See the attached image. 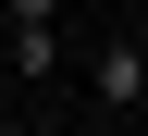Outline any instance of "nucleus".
Masks as SVG:
<instances>
[{
  "mask_svg": "<svg viewBox=\"0 0 148 136\" xmlns=\"http://www.w3.org/2000/svg\"><path fill=\"white\" fill-rule=\"evenodd\" d=\"M99 99H111V111L148 99V50H136V37H111V50H99Z\"/></svg>",
  "mask_w": 148,
  "mask_h": 136,
  "instance_id": "obj_1",
  "label": "nucleus"
},
{
  "mask_svg": "<svg viewBox=\"0 0 148 136\" xmlns=\"http://www.w3.org/2000/svg\"><path fill=\"white\" fill-rule=\"evenodd\" d=\"M49 12H62V0H12V25H49Z\"/></svg>",
  "mask_w": 148,
  "mask_h": 136,
  "instance_id": "obj_2",
  "label": "nucleus"
},
{
  "mask_svg": "<svg viewBox=\"0 0 148 136\" xmlns=\"http://www.w3.org/2000/svg\"><path fill=\"white\" fill-rule=\"evenodd\" d=\"M0 136H25V124H0Z\"/></svg>",
  "mask_w": 148,
  "mask_h": 136,
  "instance_id": "obj_3",
  "label": "nucleus"
}]
</instances>
